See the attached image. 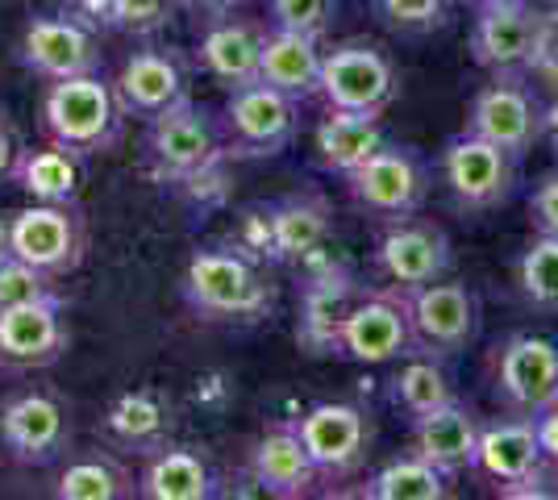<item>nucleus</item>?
I'll use <instances>...</instances> for the list:
<instances>
[{"label":"nucleus","instance_id":"f257e3e1","mask_svg":"<svg viewBox=\"0 0 558 500\" xmlns=\"http://www.w3.org/2000/svg\"><path fill=\"white\" fill-rule=\"evenodd\" d=\"M558 22L534 0H475L471 59L492 75H530L555 50Z\"/></svg>","mask_w":558,"mask_h":500},{"label":"nucleus","instance_id":"f03ea898","mask_svg":"<svg viewBox=\"0 0 558 500\" xmlns=\"http://www.w3.org/2000/svg\"><path fill=\"white\" fill-rule=\"evenodd\" d=\"M184 305L205 321H258L271 313V284L263 280L258 259L238 246L196 251L184 267Z\"/></svg>","mask_w":558,"mask_h":500},{"label":"nucleus","instance_id":"7ed1b4c3","mask_svg":"<svg viewBox=\"0 0 558 500\" xmlns=\"http://www.w3.org/2000/svg\"><path fill=\"white\" fill-rule=\"evenodd\" d=\"M43 125H47L50 143L68 146L80 159H93V155L117 150L121 130H125V109L105 72L71 75V80L47 84Z\"/></svg>","mask_w":558,"mask_h":500},{"label":"nucleus","instance_id":"20e7f679","mask_svg":"<svg viewBox=\"0 0 558 500\" xmlns=\"http://www.w3.org/2000/svg\"><path fill=\"white\" fill-rule=\"evenodd\" d=\"M142 159H146V171L159 184L184 188L187 180H196L213 163H226L221 125H217V118H213L205 105H196L187 96L175 109H167L155 121H146Z\"/></svg>","mask_w":558,"mask_h":500},{"label":"nucleus","instance_id":"39448f33","mask_svg":"<svg viewBox=\"0 0 558 500\" xmlns=\"http://www.w3.org/2000/svg\"><path fill=\"white\" fill-rule=\"evenodd\" d=\"M347 180L350 200L375 221H404V217H417L429 200L434 188V175L429 163L421 159L413 146L384 143L375 150L367 163H359Z\"/></svg>","mask_w":558,"mask_h":500},{"label":"nucleus","instance_id":"423d86ee","mask_svg":"<svg viewBox=\"0 0 558 500\" xmlns=\"http://www.w3.org/2000/svg\"><path fill=\"white\" fill-rule=\"evenodd\" d=\"M217 125H221L226 159H276L292 146L301 130V105L292 96L276 93L271 84L255 80L226 96Z\"/></svg>","mask_w":558,"mask_h":500},{"label":"nucleus","instance_id":"0eeeda50","mask_svg":"<svg viewBox=\"0 0 558 500\" xmlns=\"http://www.w3.org/2000/svg\"><path fill=\"white\" fill-rule=\"evenodd\" d=\"M417 351V333L409 321V305L404 292L396 288H375V292H359L354 309L347 313L338 342H333V358H350L363 367H384V363H404Z\"/></svg>","mask_w":558,"mask_h":500},{"label":"nucleus","instance_id":"6e6552de","mask_svg":"<svg viewBox=\"0 0 558 500\" xmlns=\"http://www.w3.org/2000/svg\"><path fill=\"white\" fill-rule=\"evenodd\" d=\"M517 163L509 150H500L496 143L480 138V134H454L446 138L438 150V171H442L446 192L454 196V205L466 214H488L509 205L512 192H517Z\"/></svg>","mask_w":558,"mask_h":500},{"label":"nucleus","instance_id":"1a4fd4ad","mask_svg":"<svg viewBox=\"0 0 558 500\" xmlns=\"http://www.w3.org/2000/svg\"><path fill=\"white\" fill-rule=\"evenodd\" d=\"M9 246L13 255L38 267L50 280L71 276L88 255V217L75 205H25L9 214Z\"/></svg>","mask_w":558,"mask_h":500},{"label":"nucleus","instance_id":"9d476101","mask_svg":"<svg viewBox=\"0 0 558 500\" xmlns=\"http://www.w3.org/2000/svg\"><path fill=\"white\" fill-rule=\"evenodd\" d=\"M322 100L326 109L384 118V109L400 96V72L396 63L372 42H338L322 59Z\"/></svg>","mask_w":558,"mask_h":500},{"label":"nucleus","instance_id":"9b49d317","mask_svg":"<svg viewBox=\"0 0 558 500\" xmlns=\"http://www.w3.org/2000/svg\"><path fill=\"white\" fill-rule=\"evenodd\" d=\"M542 113L546 105L525 84V75H492V84L471 96L463 130L509 150L512 159H525L542 138Z\"/></svg>","mask_w":558,"mask_h":500},{"label":"nucleus","instance_id":"f8f14e48","mask_svg":"<svg viewBox=\"0 0 558 500\" xmlns=\"http://www.w3.org/2000/svg\"><path fill=\"white\" fill-rule=\"evenodd\" d=\"M304 284L296 296V342L308 355L326 358L333 355L338 330L347 321V313L359 301V280L347 263L326 259V251H317L313 259L301 263Z\"/></svg>","mask_w":558,"mask_h":500},{"label":"nucleus","instance_id":"ddd939ff","mask_svg":"<svg viewBox=\"0 0 558 500\" xmlns=\"http://www.w3.org/2000/svg\"><path fill=\"white\" fill-rule=\"evenodd\" d=\"M17 59H22L25 72L43 75L47 84L71 80V75L105 72L100 34L93 25L80 22V17H71V13H38V17H29L22 42H17Z\"/></svg>","mask_w":558,"mask_h":500},{"label":"nucleus","instance_id":"4468645a","mask_svg":"<svg viewBox=\"0 0 558 500\" xmlns=\"http://www.w3.org/2000/svg\"><path fill=\"white\" fill-rule=\"evenodd\" d=\"M450 267H454V246L438 221L404 217V221H388V230L379 234L375 271L396 292H413L434 280H446Z\"/></svg>","mask_w":558,"mask_h":500},{"label":"nucleus","instance_id":"2eb2a0df","mask_svg":"<svg viewBox=\"0 0 558 500\" xmlns=\"http://www.w3.org/2000/svg\"><path fill=\"white\" fill-rule=\"evenodd\" d=\"M488 476L505 497H546V454L537 442L534 417H500L480 426V447H475V467Z\"/></svg>","mask_w":558,"mask_h":500},{"label":"nucleus","instance_id":"dca6fc26","mask_svg":"<svg viewBox=\"0 0 558 500\" xmlns=\"http://www.w3.org/2000/svg\"><path fill=\"white\" fill-rule=\"evenodd\" d=\"M0 442H4L9 459L22 463V467L59 463L71 447L68 405L54 392H43V388L9 397L0 405Z\"/></svg>","mask_w":558,"mask_h":500},{"label":"nucleus","instance_id":"f3484780","mask_svg":"<svg viewBox=\"0 0 558 500\" xmlns=\"http://www.w3.org/2000/svg\"><path fill=\"white\" fill-rule=\"evenodd\" d=\"M404 305H409L421 355L450 358L466 351L480 333V301L459 280H434L425 288H413L404 292Z\"/></svg>","mask_w":558,"mask_h":500},{"label":"nucleus","instance_id":"a211bd4d","mask_svg":"<svg viewBox=\"0 0 558 500\" xmlns=\"http://www.w3.org/2000/svg\"><path fill=\"white\" fill-rule=\"evenodd\" d=\"M496 397L521 417L558 405V342L542 333H512L496 355Z\"/></svg>","mask_w":558,"mask_h":500},{"label":"nucleus","instance_id":"6ab92c4d","mask_svg":"<svg viewBox=\"0 0 558 500\" xmlns=\"http://www.w3.org/2000/svg\"><path fill=\"white\" fill-rule=\"evenodd\" d=\"M292 426L301 434L308 459L317 463L322 479H347L367 463V451H372V417L359 405L326 401V405H313L308 413H301Z\"/></svg>","mask_w":558,"mask_h":500},{"label":"nucleus","instance_id":"aec40b11","mask_svg":"<svg viewBox=\"0 0 558 500\" xmlns=\"http://www.w3.org/2000/svg\"><path fill=\"white\" fill-rule=\"evenodd\" d=\"M68 317L59 301H34L0 309V367L4 371H43L68 355Z\"/></svg>","mask_w":558,"mask_h":500},{"label":"nucleus","instance_id":"412c9836","mask_svg":"<svg viewBox=\"0 0 558 500\" xmlns=\"http://www.w3.org/2000/svg\"><path fill=\"white\" fill-rule=\"evenodd\" d=\"M113 93L125 109V118L155 121L159 113L175 109L180 100H187V63L171 47H146L134 50L121 75L113 80Z\"/></svg>","mask_w":558,"mask_h":500},{"label":"nucleus","instance_id":"4be33fe9","mask_svg":"<svg viewBox=\"0 0 558 500\" xmlns=\"http://www.w3.org/2000/svg\"><path fill=\"white\" fill-rule=\"evenodd\" d=\"M267 217V263H283V267H301L326 246L329 230H333V209L322 192H296L288 200H276L263 209Z\"/></svg>","mask_w":558,"mask_h":500},{"label":"nucleus","instance_id":"5701e85b","mask_svg":"<svg viewBox=\"0 0 558 500\" xmlns=\"http://www.w3.org/2000/svg\"><path fill=\"white\" fill-rule=\"evenodd\" d=\"M258 50H263V25L251 17H209L196 42V63L226 88H246L258 80Z\"/></svg>","mask_w":558,"mask_h":500},{"label":"nucleus","instance_id":"b1692460","mask_svg":"<svg viewBox=\"0 0 558 500\" xmlns=\"http://www.w3.org/2000/svg\"><path fill=\"white\" fill-rule=\"evenodd\" d=\"M251 479L267 497L301 500L317 488L322 472L304 451L296 426H271L267 434H258L251 447Z\"/></svg>","mask_w":558,"mask_h":500},{"label":"nucleus","instance_id":"393cba45","mask_svg":"<svg viewBox=\"0 0 558 500\" xmlns=\"http://www.w3.org/2000/svg\"><path fill=\"white\" fill-rule=\"evenodd\" d=\"M480 417L463 405V401H450V405L434 408L413 422V451L434 463L446 479L463 476L475 467V447H480Z\"/></svg>","mask_w":558,"mask_h":500},{"label":"nucleus","instance_id":"a878e982","mask_svg":"<svg viewBox=\"0 0 558 500\" xmlns=\"http://www.w3.org/2000/svg\"><path fill=\"white\" fill-rule=\"evenodd\" d=\"M100 426H105V438L121 451L150 454L167 447L175 429V408H171V397L159 388H130L105 408Z\"/></svg>","mask_w":558,"mask_h":500},{"label":"nucleus","instance_id":"bb28decb","mask_svg":"<svg viewBox=\"0 0 558 500\" xmlns=\"http://www.w3.org/2000/svg\"><path fill=\"white\" fill-rule=\"evenodd\" d=\"M322 59L326 50L317 38L288 34V29H263V50H258V80L271 84L276 93L292 96L296 105L322 93Z\"/></svg>","mask_w":558,"mask_h":500},{"label":"nucleus","instance_id":"cd10ccee","mask_svg":"<svg viewBox=\"0 0 558 500\" xmlns=\"http://www.w3.org/2000/svg\"><path fill=\"white\" fill-rule=\"evenodd\" d=\"M138 497L146 500H213L217 476L192 447H159L146 454L138 476Z\"/></svg>","mask_w":558,"mask_h":500},{"label":"nucleus","instance_id":"c85d7f7f","mask_svg":"<svg viewBox=\"0 0 558 500\" xmlns=\"http://www.w3.org/2000/svg\"><path fill=\"white\" fill-rule=\"evenodd\" d=\"M13 184L43 205H75L84 192V159L71 155L68 146L50 143L38 150H17Z\"/></svg>","mask_w":558,"mask_h":500},{"label":"nucleus","instance_id":"c756f323","mask_svg":"<svg viewBox=\"0 0 558 500\" xmlns=\"http://www.w3.org/2000/svg\"><path fill=\"white\" fill-rule=\"evenodd\" d=\"M388 143L384 130H379V118H363V113H342V109H329L317 134H313V146H317V163L333 171V175H350L359 163H367L379 146Z\"/></svg>","mask_w":558,"mask_h":500},{"label":"nucleus","instance_id":"7c9ffc66","mask_svg":"<svg viewBox=\"0 0 558 500\" xmlns=\"http://www.w3.org/2000/svg\"><path fill=\"white\" fill-rule=\"evenodd\" d=\"M134 492H138L134 476L105 451H88L80 459H71L68 467L59 472V484H54L59 500H121L134 497Z\"/></svg>","mask_w":558,"mask_h":500},{"label":"nucleus","instance_id":"2f4dec72","mask_svg":"<svg viewBox=\"0 0 558 500\" xmlns=\"http://www.w3.org/2000/svg\"><path fill=\"white\" fill-rule=\"evenodd\" d=\"M392 401L400 405V413L409 422H417V417L450 405L459 397H454L450 376H446V367L438 363V355H409L392 380Z\"/></svg>","mask_w":558,"mask_h":500},{"label":"nucleus","instance_id":"473e14b6","mask_svg":"<svg viewBox=\"0 0 558 500\" xmlns=\"http://www.w3.org/2000/svg\"><path fill=\"white\" fill-rule=\"evenodd\" d=\"M446 492H450V479L434 463H425L417 451L384 463L363 484V497L367 500H442Z\"/></svg>","mask_w":558,"mask_h":500},{"label":"nucleus","instance_id":"72a5a7b5","mask_svg":"<svg viewBox=\"0 0 558 500\" xmlns=\"http://www.w3.org/2000/svg\"><path fill=\"white\" fill-rule=\"evenodd\" d=\"M517 288L537 313H558V239L534 234L517 259Z\"/></svg>","mask_w":558,"mask_h":500},{"label":"nucleus","instance_id":"f704fd0d","mask_svg":"<svg viewBox=\"0 0 558 500\" xmlns=\"http://www.w3.org/2000/svg\"><path fill=\"white\" fill-rule=\"evenodd\" d=\"M372 4L375 17L388 25L392 34H404V38L434 34L454 13V0H372Z\"/></svg>","mask_w":558,"mask_h":500},{"label":"nucleus","instance_id":"c9c22d12","mask_svg":"<svg viewBox=\"0 0 558 500\" xmlns=\"http://www.w3.org/2000/svg\"><path fill=\"white\" fill-rule=\"evenodd\" d=\"M338 17V0H267V25L304 34V38H326Z\"/></svg>","mask_w":558,"mask_h":500},{"label":"nucleus","instance_id":"e433bc0d","mask_svg":"<svg viewBox=\"0 0 558 500\" xmlns=\"http://www.w3.org/2000/svg\"><path fill=\"white\" fill-rule=\"evenodd\" d=\"M34 301H59L54 280L17 255H4L0 259V309H17V305H34Z\"/></svg>","mask_w":558,"mask_h":500},{"label":"nucleus","instance_id":"4c0bfd02","mask_svg":"<svg viewBox=\"0 0 558 500\" xmlns=\"http://www.w3.org/2000/svg\"><path fill=\"white\" fill-rule=\"evenodd\" d=\"M180 0H109L117 34H134V38H155L175 22Z\"/></svg>","mask_w":558,"mask_h":500},{"label":"nucleus","instance_id":"58836bf2","mask_svg":"<svg viewBox=\"0 0 558 500\" xmlns=\"http://www.w3.org/2000/svg\"><path fill=\"white\" fill-rule=\"evenodd\" d=\"M530 225L537 234L558 239V171H546L530 192Z\"/></svg>","mask_w":558,"mask_h":500},{"label":"nucleus","instance_id":"ea45409f","mask_svg":"<svg viewBox=\"0 0 558 500\" xmlns=\"http://www.w3.org/2000/svg\"><path fill=\"white\" fill-rule=\"evenodd\" d=\"M68 13H71V17H80L84 25H93L96 34H100V29H113V13H109V0H71Z\"/></svg>","mask_w":558,"mask_h":500},{"label":"nucleus","instance_id":"a19ab883","mask_svg":"<svg viewBox=\"0 0 558 500\" xmlns=\"http://www.w3.org/2000/svg\"><path fill=\"white\" fill-rule=\"evenodd\" d=\"M534 429H537V442H542L546 463H558V405L546 408V413H537Z\"/></svg>","mask_w":558,"mask_h":500},{"label":"nucleus","instance_id":"79ce46f5","mask_svg":"<svg viewBox=\"0 0 558 500\" xmlns=\"http://www.w3.org/2000/svg\"><path fill=\"white\" fill-rule=\"evenodd\" d=\"M13 163H17V138H13V130L0 121V184L13 180Z\"/></svg>","mask_w":558,"mask_h":500},{"label":"nucleus","instance_id":"37998d69","mask_svg":"<svg viewBox=\"0 0 558 500\" xmlns=\"http://www.w3.org/2000/svg\"><path fill=\"white\" fill-rule=\"evenodd\" d=\"M180 4H184V9H192V13H201V17L209 22V17L238 13V4H242V0H180Z\"/></svg>","mask_w":558,"mask_h":500},{"label":"nucleus","instance_id":"c03bdc74","mask_svg":"<svg viewBox=\"0 0 558 500\" xmlns=\"http://www.w3.org/2000/svg\"><path fill=\"white\" fill-rule=\"evenodd\" d=\"M542 138L555 146V155H558V100H550L546 113H542Z\"/></svg>","mask_w":558,"mask_h":500},{"label":"nucleus","instance_id":"a18cd8bd","mask_svg":"<svg viewBox=\"0 0 558 500\" xmlns=\"http://www.w3.org/2000/svg\"><path fill=\"white\" fill-rule=\"evenodd\" d=\"M4 255H13V246H9V214L0 209V259Z\"/></svg>","mask_w":558,"mask_h":500},{"label":"nucleus","instance_id":"49530a36","mask_svg":"<svg viewBox=\"0 0 558 500\" xmlns=\"http://www.w3.org/2000/svg\"><path fill=\"white\" fill-rule=\"evenodd\" d=\"M555 22H558V0H555Z\"/></svg>","mask_w":558,"mask_h":500}]
</instances>
